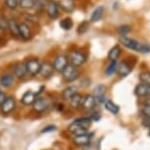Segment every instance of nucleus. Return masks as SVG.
Returning a JSON list of instances; mask_svg holds the SVG:
<instances>
[{
  "mask_svg": "<svg viewBox=\"0 0 150 150\" xmlns=\"http://www.w3.org/2000/svg\"><path fill=\"white\" fill-rule=\"evenodd\" d=\"M68 59H69V64L78 68L84 64V62L86 61V56L81 51H73L68 56Z\"/></svg>",
  "mask_w": 150,
  "mask_h": 150,
  "instance_id": "f257e3e1",
  "label": "nucleus"
},
{
  "mask_svg": "<svg viewBox=\"0 0 150 150\" xmlns=\"http://www.w3.org/2000/svg\"><path fill=\"white\" fill-rule=\"evenodd\" d=\"M62 75H63V79L65 81H69V83H72V81H75L76 80L79 79V77H80V72H79L78 68L74 67L73 65L69 64L63 70Z\"/></svg>",
  "mask_w": 150,
  "mask_h": 150,
  "instance_id": "f03ea898",
  "label": "nucleus"
},
{
  "mask_svg": "<svg viewBox=\"0 0 150 150\" xmlns=\"http://www.w3.org/2000/svg\"><path fill=\"white\" fill-rule=\"evenodd\" d=\"M50 106H51V101H50V99L44 98V97H36L35 101L33 104V110L38 113L45 112L47 109L50 108Z\"/></svg>",
  "mask_w": 150,
  "mask_h": 150,
  "instance_id": "7ed1b4c3",
  "label": "nucleus"
},
{
  "mask_svg": "<svg viewBox=\"0 0 150 150\" xmlns=\"http://www.w3.org/2000/svg\"><path fill=\"white\" fill-rule=\"evenodd\" d=\"M16 108V100L15 98L10 96V97H6L4 102L0 105V111L4 115L11 114Z\"/></svg>",
  "mask_w": 150,
  "mask_h": 150,
  "instance_id": "20e7f679",
  "label": "nucleus"
},
{
  "mask_svg": "<svg viewBox=\"0 0 150 150\" xmlns=\"http://www.w3.org/2000/svg\"><path fill=\"white\" fill-rule=\"evenodd\" d=\"M68 65H69V59H68V56L65 54L58 55L57 57L54 59V62H53L54 70H56L59 73L63 72V70L68 66Z\"/></svg>",
  "mask_w": 150,
  "mask_h": 150,
  "instance_id": "39448f33",
  "label": "nucleus"
},
{
  "mask_svg": "<svg viewBox=\"0 0 150 150\" xmlns=\"http://www.w3.org/2000/svg\"><path fill=\"white\" fill-rule=\"evenodd\" d=\"M46 13L50 19H57L59 17V6L57 2L54 0H49L46 3Z\"/></svg>",
  "mask_w": 150,
  "mask_h": 150,
  "instance_id": "423d86ee",
  "label": "nucleus"
},
{
  "mask_svg": "<svg viewBox=\"0 0 150 150\" xmlns=\"http://www.w3.org/2000/svg\"><path fill=\"white\" fill-rule=\"evenodd\" d=\"M120 42L125 47L129 48V49H132V50H135V51L139 50V47L141 44L140 42H138L137 40H135L134 38H128V36H121Z\"/></svg>",
  "mask_w": 150,
  "mask_h": 150,
  "instance_id": "0eeeda50",
  "label": "nucleus"
},
{
  "mask_svg": "<svg viewBox=\"0 0 150 150\" xmlns=\"http://www.w3.org/2000/svg\"><path fill=\"white\" fill-rule=\"evenodd\" d=\"M54 67H53V64H51L50 62L45 61L43 63L40 64V69H39V75L41 76L42 78L44 79H48L50 78L54 73Z\"/></svg>",
  "mask_w": 150,
  "mask_h": 150,
  "instance_id": "6e6552de",
  "label": "nucleus"
},
{
  "mask_svg": "<svg viewBox=\"0 0 150 150\" xmlns=\"http://www.w3.org/2000/svg\"><path fill=\"white\" fill-rule=\"evenodd\" d=\"M106 91L107 88L104 84H98L93 89V96L96 100H98L100 103H105L106 101Z\"/></svg>",
  "mask_w": 150,
  "mask_h": 150,
  "instance_id": "1a4fd4ad",
  "label": "nucleus"
},
{
  "mask_svg": "<svg viewBox=\"0 0 150 150\" xmlns=\"http://www.w3.org/2000/svg\"><path fill=\"white\" fill-rule=\"evenodd\" d=\"M26 67L28 74L32 76H36L39 73V69H40V63L38 59H29L26 61Z\"/></svg>",
  "mask_w": 150,
  "mask_h": 150,
  "instance_id": "9d476101",
  "label": "nucleus"
},
{
  "mask_svg": "<svg viewBox=\"0 0 150 150\" xmlns=\"http://www.w3.org/2000/svg\"><path fill=\"white\" fill-rule=\"evenodd\" d=\"M96 105V99L92 94H86L83 97L81 108L83 110H92Z\"/></svg>",
  "mask_w": 150,
  "mask_h": 150,
  "instance_id": "9b49d317",
  "label": "nucleus"
},
{
  "mask_svg": "<svg viewBox=\"0 0 150 150\" xmlns=\"http://www.w3.org/2000/svg\"><path fill=\"white\" fill-rule=\"evenodd\" d=\"M134 94L138 97H148L150 96V86L145 83H139L135 86Z\"/></svg>",
  "mask_w": 150,
  "mask_h": 150,
  "instance_id": "f8f14e48",
  "label": "nucleus"
},
{
  "mask_svg": "<svg viewBox=\"0 0 150 150\" xmlns=\"http://www.w3.org/2000/svg\"><path fill=\"white\" fill-rule=\"evenodd\" d=\"M13 73H14L13 75L15 76V77L19 78V79L25 78L28 75L26 64L25 63H17L16 65H14Z\"/></svg>",
  "mask_w": 150,
  "mask_h": 150,
  "instance_id": "ddd939ff",
  "label": "nucleus"
},
{
  "mask_svg": "<svg viewBox=\"0 0 150 150\" xmlns=\"http://www.w3.org/2000/svg\"><path fill=\"white\" fill-rule=\"evenodd\" d=\"M14 81H15V76L13 74H4L0 77V86L2 87H5V88H8V87H11L13 86Z\"/></svg>",
  "mask_w": 150,
  "mask_h": 150,
  "instance_id": "4468645a",
  "label": "nucleus"
},
{
  "mask_svg": "<svg viewBox=\"0 0 150 150\" xmlns=\"http://www.w3.org/2000/svg\"><path fill=\"white\" fill-rule=\"evenodd\" d=\"M132 65L129 64V62L123 61L118 66L117 72H118L119 76H120L121 78H125V77H127V76H128L129 74L132 72Z\"/></svg>",
  "mask_w": 150,
  "mask_h": 150,
  "instance_id": "2eb2a0df",
  "label": "nucleus"
},
{
  "mask_svg": "<svg viewBox=\"0 0 150 150\" xmlns=\"http://www.w3.org/2000/svg\"><path fill=\"white\" fill-rule=\"evenodd\" d=\"M91 140V135L88 134H84L81 135H76L74 137V143L78 146H86L88 145Z\"/></svg>",
  "mask_w": 150,
  "mask_h": 150,
  "instance_id": "dca6fc26",
  "label": "nucleus"
},
{
  "mask_svg": "<svg viewBox=\"0 0 150 150\" xmlns=\"http://www.w3.org/2000/svg\"><path fill=\"white\" fill-rule=\"evenodd\" d=\"M19 36H21L25 40H28L32 38V30L30 29V27L26 23L19 24Z\"/></svg>",
  "mask_w": 150,
  "mask_h": 150,
  "instance_id": "f3484780",
  "label": "nucleus"
},
{
  "mask_svg": "<svg viewBox=\"0 0 150 150\" xmlns=\"http://www.w3.org/2000/svg\"><path fill=\"white\" fill-rule=\"evenodd\" d=\"M36 94L35 92H33L32 90H28V91H26L23 94L22 98H21V102L24 104V105H33V102L35 101L36 99Z\"/></svg>",
  "mask_w": 150,
  "mask_h": 150,
  "instance_id": "a211bd4d",
  "label": "nucleus"
},
{
  "mask_svg": "<svg viewBox=\"0 0 150 150\" xmlns=\"http://www.w3.org/2000/svg\"><path fill=\"white\" fill-rule=\"evenodd\" d=\"M68 131H69V132H71V134H73L75 137L76 135H81V134H87V129H83V127L80 126L78 123H76L75 121H74L73 123L69 126Z\"/></svg>",
  "mask_w": 150,
  "mask_h": 150,
  "instance_id": "6ab92c4d",
  "label": "nucleus"
},
{
  "mask_svg": "<svg viewBox=\"0 0 150 150\" xmlns=\"http://www.w3.org/2000/svg\"><path fill=\"white\" fill-rule=\"evenodd\" d=\"M58 6L65 12L71 13L75 9V2L74 0H59Z\"/></svg>",
  "mask_w": 150,
  "mask_h": 150,
  "instance_id": "aec40b11",
  "label": "nucleus"
},
{
  "mask_svg": "<svg viewBox=\"0 0 150 150\" xmlns=\"http://www.w3.org/2000/svg\"><path fill=\"white\" fill-rule=\"evenodd\" d=\"M76 93H78V88L77 86H70L66 87L64 90H63V93H62V97H63L64 100L66 101H69L71 98L73 97L74 95L76 94Z\"/></svg>",
  "mask_w": 150,
  "mask_h": 150,
  "instance_id": "412c9836",
  "label": "nucleus"
},
{
  "mask_svg": "<svg viewBox=\"0 0 150 150\" xmlns=\"http://www.w3.org/2000/svg\"><path fill=\"white\" fill-rule=\"evenodd\" d=\"M8 30L13 36H19V24L15 19L8 20Z\"/></svg>",
  "mask_w": 150,
  "mask_h": 150,
  "instance_id": "4be33fe9",
  "label": "nucleus"
},
{
  "mask_svg": "<svg viewBox=\"0 0 150 150\" xmlns=\"http://www.w3.org/2000/svg\"><path fill=\"white\" fill-rule=\"evenodd\" d=\"M83 96L81 94H80V93H76V94L69 100L70 106L72 107L73 109L80 108L81 104V101H83Z\"/></svg>",
  "mask_w": 150,
  "mask_h": 150,
  "instance_id": "5701e85b",
  "label": "nucleus"
},
{
  "mask_svg": "<svg viewBox=\"0 0 150 150\" xmlns=\"http://www.w3.org/2000/svg\"><path fill=\"white\" fill-rule=\"evenodd\" d=\"M103 13H104V7H102V6L97 7L91 14V17H90V22H91V23L98 22L99 20L102 18Z\"/></svg>",
  "mask_w": 150,
  "mask_h": 150,
  "instance_id": "b1692460",
  "label": "nucleus"
},
{
  "mask_svg": "<svg viewBox=\"0 0 150 150\" xmlns=\"http://www.w3.org/2000/svg\"><path fill=\"white\" fill-rule=\"evenodd\" d=\"M121 55V48L119 45L112 47L110 49V51L108 53V58L110 59V61H117V59L120 57Z\"/></svg>",
  "mask_w": 150,
  "mask_h": 150,
  "instance_id": "393cba45",
  "label": "nucleus"
},
{
  "mask_svg": "<svg viewBox=\"0 0 150 150\" xmlns=\"http://www.w3.org/2000/svg\"><path fill=\"white\" fill-rule=\"evenodd\" d=\"M104 105H105V109L107 111H109L110 113H112V114H114V115L118 114L119 111H120L119 106L111 100H106L105 103H104Z\"/></svg>",
  "mask_w": 150,
  "mask_h": 150,
  "instance_id": "a878e982",
  "label": "nucleus"
},
{
  "mask_svg": "<svg viewBox=\"0 0 150 150\" xmlns=\"http://www.w3.org/2000/svg\"><path fill=\"white\" fill-rule=\"evenodd\" d=\"M76 123H78L80 126L83 127V129H88V128L91 126V119L88 118V117H83V118H79V119H76L75 120Z\"/></svg>",
  "mask_w": 150,
  "mask_h": 150,
  "instance_id": "bb28decb",
  "label": "nucleus"
},
{
  "mask_svg": "<svg viewBox=\"0 0 150 150\" xmlns=\"http://www.w3.org/2000/svg\"><path fill=\"white\" fill-rule=\"evenodd\" d=\"M35 0H19V6L23 9H33L35 7Z\"/></svg>",
  "mask_w": 150,
  "mask_h": 150,
  "instance_id": "cd10ccee",
  "label": "nucleus"
},
{
  "mask_svg": "<svg viewBox=\"0 0 150 150\" xmlns=\"http://www.w3.org/2000/svg\"><path fill=\"white\" fill-rule=\"evenodd\" d=\"M118 70V63L117 61H111L108 65V67L106 68L105 74L107 76H112L117 72Z\"/></svg>",
  "mask_w": 150,
  "mask_h": 150,
  "instance_id": "c85d7f7f",
  "label": "nucleus"
},
{
  "mask_svg": "<svg viewBox=\"0 0 150 150\" xmlns=\"http://www.w3.org/2000/svg\"><path fill=\"white\" fill-rule=\"evenodd\" d=\"M60 26L65 30H70L73 28V21L71 18H65L60 22Z\"/></svg>",
  "mask_w": 150,
  "mask_h": 150,
  "instance_id": "c756f323",
  "label": "nucleus"
},
{
  "mask_svg": "<svg viewBox=\"0 0 150 150\" xmlns=\"http://www.w3.org/2000/svg\"><path fill=\"white\" fill-rule=\"evenodd\" d=\"M139 80L142 83L148 84L150 86V71H146V72H142L139 74Z\"/></svg>",
  "mask_w": 150,
  "mask_h": 150,
  "instance_id": "7c9ffc66",
  "label": "nucleus"
},
{
  "mask_svg": "<svg viewBox=\"0 0 150 150\" xmlns=\"http://www.w3.org/2000/svg\"><path fill=\"white\" fill-rule=\"evenodd\" d=\"M88 28H89V22L84 21V22L81 23V24L79 25L77 32H78L79 35H83V33H84L87 30H88Z\"/></svg>",
  "mask_w": 150,
  "mask_h": 150,
  "instance_id": "2f4dec72",
  "label": "nucleus"
},
{
  "mask_svg": "<svg viewBox=\"0 0 150 150\" xmlns=\"http://www.w3.org/2000/svg\"><path fill=\"white\" fill-rule=\"evenodd\" d=\"M5 4L9 9L14 10L19 6V0H5Z\"/></svg>",
  "mask_w": 150,
  "mask_h": 150,
  "instance_id": "473e14b6",
  "label": "nucleus"
},
{
  "mask_svg": "<svg viewBox=\"0 0 150 150\" xmlns=\"http://www.w3.org/2000/svg\"><path fill=\"white\" fill-rule=\"evenodd\" d=\"M129 32H131V27L127 26V25H124V26H121V27L118 28V33H120L122 36H125Z\"/></svg>",
  "mask_w": 150,
  "mask_h": 150,
  "instance_id": "72a5a7b5",
  "label": "nucleus"
},
{
  "mask_svg": "<svg viewBox=\"0 0 150 150\" xmlns=\"http://www.w3.org/2000/svg\"><path fill=\"white\" fill-rule=\"evenodd\" d=\"M8 30V21L3 16H0V32H5Z\"/></svg>",
  "mask_w": 150,
  "mask_h": 150,
  "instance_id": "f704fd0d",
  "label": "nucleus"
},
{
  "mask_svg": "<svg viewBox=\"0 0 150 150\" xmlns=\"http://www.w3.org/2000/svg\"><path fill=\"white\" fill-rule=\"evenodd\" d=\"M142 114L145 116L147 119H150V101H147L145 106L142 109Z\"/></svg>",
  "mask_w": 150,
  "mask_h": 150,
  "instance_id": "c9c22d12",
  "label": "nucleus"
},
{
  "mask_svg": "<svg viewBox=\"0 0 150 150\" xmlns=\"http://www.w3.org/2000/svg\"><path fill=\"white\" fill-rule=\"evenodd\" d=\"M56 126H54V125H48V126H46L45 128L42 129L41 132L42 134H47V132H55L56 131Z\"/></svg>",
  "mask_w": 150,
  "mask_h": 150,
  "instance_id": "e433bc0d",
  "label": "nucleus"
},
{
  "mask_svg": "<svg viewBox=\"0 0 150 150\" xmlns=\"http://www.w3.org/2000/svg\"><path fill=\"white\" fill-rule=\"evenodd\" d=\"M138 52H141V53H149L150 52V45L149 44L141 43L140 44V47H139V50H138Z\"/></svg>",
  "mask_w": 150,
  "mask_h": 150,
  "instance_id": "4c0bfd02",
  "label": "nucleus"
},
{
  "mask_svg": "<svg viewBox=\"0 0 150 150\" xmlns=\"http://www.w3.org/2000/svg\"><path fill=\"white\" fill-rule=\"evenodd\" d=\"M5 99H6V94L3 91H0V105L4 102Z\"/></svg>",
  "mask_w": 150,
  "mask_h": 150,
  "instance_id": "58836bf2",
  "label": "nucleus"
},
{
  "mask_svg": "<svg viewBox=\"0 0 150 150\" xmlns=\"http://www.w3.org/2000/svg\"><path fill=\"white\" fill-rule=\"evenodd\" d=\"M27 19H29L30 22H36V17L33 16V15H27L26 16Z\"/></svg>",
  "mask_w": 150,
  "mask_h": 150,
  "instance_id": "ea45409f",
  "label": "nucleus"
},
{
  "mask_svg": "<svg viewBox=\"0 0 150 150\" xmlns=\"http://www.w3.org/2000/svg\"><path fill=\"white\" fill-rule=\"evenodd\" d=\"M0 91H1V89H0Z\"/></svg>",
  "mask_w": 150,
  "mask_h": 150,
  "instance_id": "a19ab883",
  "label": "nucleus"
}]
</instances>
